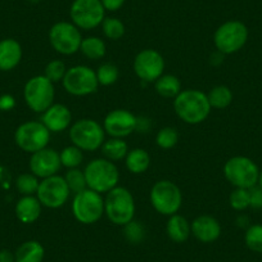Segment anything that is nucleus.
I'll list each match as a JSON object with an SVG mask.
<instances>
[{"instance_id": "1", "label": "nucleus", "mask_w": 262, "mask_h": 262, "mask_svg": "<svg viewBox=\"0 0 262 262\" xmlns=\"http://www.w3.org/2000/svg\"><path fill=\"white\" fill-rule=\"evenodd\" d=\"M173 110L183 122L198 125L207 120L212 108L206 93L198 89H183L173 99Z\"/></svg>"}, {"instance_id": "2", "label": "nucleus", "mask_w": 262, "mask_h": 262, "mask_svg": "<svg viewBox=\"0 0 262 262\" xmlns=\"http://www.w3.org/2000/svg\"><path fill=\"white\" fill-rule=\"evenodd\" d=\"M135 200L131 191L125 186H116L108 191L104 198V215L112 224L125 226L134 220Z\"/></svg>"}, {"instance_id": "3", "label": "nucleus", "mask_w": 262, "mask_h": 262, "mask_svg": "<svg viewBox=\"0 0 262 262\" xmlns=\"http://www.w3.org/2000/svg\"><path fill=\"white\" fill-rule=\"evenodd\" d=\"M88 188L97 193L107 194L118 185L120 171L115 162L107 158H95L90 161L84 170Z\"/></svg>"}, {"instance_id": "4", "label": "nucleus", "mask_w": 262, "mask_h": 262, "mask_svg": "<svg viewBox=\"0 0 262 262\" xmlns=\"http://www.w3.org/2000/svg\"><path fill=\"white\" fill-rule=\"evenodd\" d=\"M70 140L82 152H94L105 142V131L98 121L81 118L70 127Z\"/></svg>"}, {"instance_id": "5", "label": "nucleus", "mask_w": 262, "mask_h": 262, "mask_svg": "<svg viewBox=\"0 0 262 262\" xmlns=\"http://www.w3.org/2000/svg\"><path fill=\"white\" fill-rule=\"evenodd\" d=\"M149 200L158 213L170 217L180 211L183 206V193L171 180H158L150 189Z\"/></svg>"}, {"instance_id": "6", "label": "nucleus", "mask_w": 262, "mask_h": 262, "mask_svg": "<svg viewBox=\"0 0 262 262\" xmlns=\"http://www.w3.org/2000/svg\"><path fill=\"white\" fill-rule=\"evenodd\" d=\"M224 176L234 188L251 189L258 183V166L248 157L235 156L224 165Z\"/></svg>"}, {"instance_id": "7", "label": "nucleus", "mask_w": 262, "mask_h": 262, "mask_svg": "<svg viewBox=\"0 0 262 262\" xmlns=\"http://www.w3.org/2000/svg\"><path fill=\"white\" fill-rule=\"evenodd\" d=\"M72 213L74 217L84 225L98 223L104 215V200L102 194L89 188L76 193L72 200Z\"/></svg>"}, {"instance_id": "8", "label": "nucleus", "mask_w": 262, "mask_h": 262, "mask_svg": "<svg viewBox=\"0 0 262 262\" xmlns=\"http://www.w3.org/2000/svg\"><path fill=\"white\" fill-rule=\"evenodd\" d=\"M248 40V29L246 25L236 19L224 22L213 34V44L224 55L234 54L246 45Z\"/></svg>"}, {"instance_id": "9", "label": "nucleus", "mask_w": 262, "mask_h": 262, "mask_svg": "<svg viewBox=\"0 0 262 262\" xmlns=\"http://www.w3.org/2000/svg\"><path fill=\"white\" fill-rule=\"evenodd\" d=\"M24 98L30 110L35 113H44L50 105L54 104V84L44 75L31 77L25 84Z\"/></svg>"}, {"instance_id": "10", "label": "nucleus", "mask_w": 262, "mask_h": 262, "mask_svg": "<svg viewBox=\"0 0 262 262\" xmlns=\"http://www.w3.org/2000/svg\"><path fill=\"white\" fill-rule=\"evenodd\" d=\"M63 89L74 97H88L98 90L97 74L89 66L77 64L70 67L62 81Z\"/></svg>"}, {"instance_id": "11", "label": "nucleus", "mask_w": 262, "mask_h": 262, "mask_svg": "<svg viewBox=\"0 0 262 262\" xmlns=\"http://www.w3.org/2000/svg\"><path fill=\"white\" fill-rule=\"evenodd\" d=\"M50 133L41 121H27L21 123L14 133V142L24 152H39L48 147Z\"/></svg>"}, {"instance_id": "12", "label": "nucleus", "mask_w": 262, "mask_h": 262, "mask_svg": "<svg viewBox=\"0 0 262 262\" xmlns=\"http://www.w3.org/2000/svg\"><path fill=\"white\" fill-rule=\"evenodd\" d=\"M71 22L80 30H94L105 18V9L100 0H74L70 7Z\"/></svg>"}, {"instance_id": "13", "label": "nucleus", "mask_w": 262, "mask_h": 262, "mask_svg": "<svg viewBox=\"0 0 262 262\" xmlns=\"http://www.w3.org/2000/svg\"><path fill=\"white\" fill-rule=\"evenodd\" d=\"M48 36L52 48L59 54L72 55L80 52L82 41L81 31L72 22H57L50 27Z\"/></svg>"}, {"instance_id": "14", "label": "nucleus", "mask_w": 262, "mask_h": 262, "mask_svg": "<svg viewBox=\"0 0 262 262\" xmlns=\"http://www.w3.org/2000/svg\"><path fill=\"white\" fill-rule=\"evenodd\" d=\"M70 194H71V190L66 183L64 178L57 173V175L41 179L36 196L42 207L57 210L67 203Z\"/></svg>"}, {"instance_id": "15", "label": "nucleus", "mask_w": 262, "mask_h": 262, "mask_svg": "<svg viewBox=\"0 0 262 262\" xmlns=\"http://www.w3.org/2000/svg\"><path fill=\"white\" fill-rule=\"evenodd\" d=\"M133 69L140 81L150 84L163 75L165 59L156 49H143L135 55Z\"/></svg>"}, {"instance_id": "16", "label": "nucleus", "mask_w": 262, "mask_h": 262, "mask_svg": "<svg viewBox=\"0 0 262 262\" xmlns=\"http://www.w3.org/2000/svg\"><path fill=\"white\" fill-rule=\"evenodd\" d=\"M103 128L111 138L125 139L137 130V116L122 108L113 110L104 117Z\"/></svg>"}, {"instance_id": "17", "label": "nucleus", "mask_w": 262, "mask_h": 262, "mask_svg": "<svg viewBox=\"0 0 262 262\" xmlns=\"http://www.w3.org/2000/svg\"><path fill=\"white\" fill-rule=\"evenodd\" d=\"M30 171L39 179L49 178L57 175L59 172L62 163H60L59 153L53 148H44V149L35 152L30 158Z\"/></svg>"}, {"instance_id": "18", "label": "nucleus", "mask_w": 262, "mask_h": 262, "mask_svg": "<svg viewBox=\"0 0 262 262\" xmlns=\"http://www.w3.org/2000/svg\"><path fill=\"white\" fill-rule=\"evenodd\" d=\"M41 122L50 133H62L72 125V113L70 108L60 103L50 105L41 116Z\"/></svg>"}, {"instance_id": "19", "label": "nucleus", "mask_w": 262, "mask_h": 262, "mask_svg": "<svg viewBox=\"0 0 262 262\" xmlns=\"http://www.w3.org/2000/svg\"><path fill=\"white\" fill-rule=\"evenodd\" d=\"M191 234L201 243H213L221 235V225L216 217L211 215H201L190 223Z\"/></svg>"}, {"instance_id": "20", "label": "nucleus", "mask_w": 262, "mask_h": 262, "mask_svg": "<svg viewBox=\"0 0 262 262\" xmlns=\"http://www.w3.org/2000/svg\"><path fill=\"white\" fill-rule=\"evenodd\" d=\"M22 47L17 40H0V71H12L22 59Z\"/></svg>"}, {"instance_id": "21", "label": "nucleus", "mask_w": 262, "mask_h": 262, "mask_svg": "<svg viewBox=\"0 0 262 262\" xmlns=\"http://www.w3.org/2000/svg\"><path fill=\"white\" fill-rule=\"evenodd\" d=\"M41 208L42 206L36 195H22L21 200L16 203L14 212L22 224H34L39 220Z\"/></svg>"}, {"instance_id": "22", "label": "nucleus", "mask_w": 262, "mask_h": 262, "mask_svg": "<svg viewBox=\"0 0 262 262\" xmlns=\"http://www.w3.org/2000/svg\"><path fill=\"white\" fill-rule=\"evenodd\" d=\"M166 233H167L168 238L175 243H184L191 235L190 223L184 216L175 213L168 217Z\"/></svg>"}, {"instance_id": "23", "label": "nucleus", "mask_w": 262, "mask_h": 262, "mask_svg": "<svg viewBox=\"0 0 262 262\" xmlns=\"http://www.w3.org/2000/svg\"><path fill=\"white\" fill-rule=\"evenodd\" d=\"M16 262H42L45 257V248L40 242H24L14 252Z\"/></svg>"}, {"instance_id": "24", "label": "nucleus", "mask_w": 262, "mask_h": 262, "mask_svg": "<svg viewBox=\"0 0 262 262\" xmlns=\"http://www.w3.org/2000/svg\"><path fill=\"white\" fill-rule=\"evenodd\" d=\"M126 168L134 175L144 173L150 166V156L143 148H134L128 150L125 157Z\"/></svg>"}, {"instance_id": "25", "label": "nucleus", "mask_w": 262, "mask_h": 262, "mask_svg": "<svg viewBox=\"0 0 262 262\" xmlns=\"http://www.w3.org/2000/svg\"><path fill=\"white\" fill-rule=\"evenodd\" d=\"M155 89L158 95L166 99H175L183 90L181 81L175 75H162L155 82Z\"/></svg>"}, {"instance_id": "26", "label": "nucleus", "mask_w": 262, "mask_h": 262, "mask_svg": "<svg viewBox=\"0 0 262 262\" xmlns=\"http://www.w3.org/2000/svg\"><path fill=\"white\" fill-rule=\"evenodd\" d=\"M80 52L88 59L98 60L104 58L107 53V45L104 40L98 36H88L82 39L81 45H80Z\"/></svg>"}, {"instance_id": "27", "label": "nucleus", "mask_w": 262, "mask_h": 262, "mask_svg": "<svg viewBox=\"0 0 262 262\" xmlns=\"http://www.w3.org/2000/svg\"><path fill=\"white\" fill-rule=\"evenodd\" d=\"M102 153L104 158L112 162H118L121 160H125L126 155L128 153V145L123 139L118 138H110L105 140L102 145Z\"/></svg>"}, {"instance_id": "28", "label": "nucleus", "mask_w": 262, "mask_h": 262, "mask_svg": "<svg viewBox=\"0 0 262 262\" xmlns=\"http://www.w3.org/2000/svg\"><path fill=\"white\" fill-rule=\"evenodd\" d=\"M207 98L211 104V108L224 110V108H228L231 104L234 95L229 86H226V85H217V86H213L210 90Z\"/></svg>"}, {"instance_id": "29", "label": "nucleus", "mask_w": 262, "mask_h": 262, "mask_svg": "<svg viewBox=\"0 0 262 262\" xmlns=\"http://www.w3.org/2000/svg\"><path fill=\"white\" fill-rule=\"evenodd\" d=\"M59 158L63 167L69 168V170H71V168H79V166L84 161V152L80 148H77L76 145L72 144L60 150Z\"/></svg>"}, {"instance_id": "30", "label": "nucleus", "mask_w": 262, "mask_h": 262, "mask_svg": "<svg viewBox=\"0 0 262 262\" xmlns=\"http://www.w3.org/2000/svg\"><path fill=\"white\" fill-rule=\"evenodd\" d=\"M14 184H16V189L21 195H36L40 181L39 178L32 172H25L18 175Z\"/></svg>"}, {"instance_id": "31", "label": "nucleus", "mask_w": 262, "mask_h": 262, "mask_svg": "<svg viewBox=\"0 0 262 262\" xmlns=\"http://www.w3.org/2000/svg\"><path fill=\"white\" fill-rule=\"evenodd\" d=\"M100 26H102L103 35L112 41L122 39L126 31L123 22L116 17H105Z\"/></svg>"}, {"instance_id": "32", "label": "nucleus", "mask_w": 262, "mask_h": 262, "mask_svg": "<svg viewBox=\"0 0 262 262\" xmlns=\"http://www.w3.org/2000/svg\"><path fill=\"white\" fill-rule=\"evenodd\" d=\"M97 74V79L99 85L102 86H111V85L116 84L120 77V70H118L117 66L115 63H103L98 67V70L95 71Z\"/></svg>"}, {"instance_id": "33", "label": "nucleus", "mask_w": 262, "mask_h": 262, "mask_svg": "<svg viewBox=\"0 0 262 262\" xmlns=\"http://www.w3.org/2000/svg\"><path fill=\"white\" fill-rule=\"evenodd\" d=\"M244 243L247 248L256 253H262V224H254L246 230Z\"/></svg>"}, {"instance_id": "34", "label": "nucleus", "mask_w": 262, "mask_h": 262, "mask_svg": "<svg viewBox=\"0 0 262 262\" xmlns=\"http://www.w3.org/2000/svg\"><path fill=\"white\" fill-rule=\"evenodd\" d=\"M63 178H64L66 183L69 185L71 193L76 194L85 190V189H88L85 173L84 171H81L80 168H71V170H69L66 172V175L63 176Z\"/></svg>"}, {"instance_id": "35", "label": "nucleus", "mask_w": 262, "mask_h": 262, "mask_svg": "<svg viewBox=\"0 0 262 262\" xmlns=\"http://www.w3.org/2000/svg\"><path fill=\"white\" fill-rule=\"evenodd\" d=\"M179 142V133L175 127L171 126H166L158 130L157 135H156V144L161 148V149H171L175 147Z\"/></svg>"}, {"instance_id": "36", "label": "nucleus", "mask_w": 262, "mask_h": 262, "mask_svg": "<svg viewBox=\"0 0 262 262\" xmlns=\"http://www.w3.org/2000/svg\"><path fill=\"white\" fill-rule=\"evenodd\" d=\"M147 231H145L144 225L137 220L130 221L123 226V236L126 241L131 244H139L145 239Z\"/></svg>"}, {"instance_id": "37", "label": "nucleus", "mask_w": 262, "mask_h": 262, "mask_svg": "<svg viewBox=\"0 0 262 262\" xmlns=\"http://www.w3.org/2000/svg\"><path fill=\"white\" fill-rule=\"evenodd\" d=\"M67 67H66L64 62L60 59H54L50 60L44 69V76L48 80L53 82V84H57V82H62L64 79V75L67 72Z\"/></svg>"}, {"instance_id": "38", "label": "nucleus", "mask_w": 262, "mask_h": 262, "mask_svg": "<svg viewBox=\"0 0 262 262\" xmlns=\"http://www.w3.org/2000/svg\"><path fill=\"white\" fill-rule=\"evenodd\" d=\"M230 207L235 211H244L249 207V189L235 188L229 196Z\"/></svg>"}, {"instance_id": "39", "label": "nucleus", "mask_w": 262, "mask_h": 262, "mask_svg": "<svg viewBox=\"0 0 262 262\" xmlns=\"http://www.w3.org/2000/svg\"><path fill=\"white\" fill-rule=\"evenodd\" d=\"M249 202H251L249 207L256 210L262 208V188L256 185L249 189Z\"/></svg>"}, {"instance_id": "40", "label": "nucleus", "mask_w": 262, "mask_h": 262, "mask_svg": "<svg viewBox=\"0 0 262 262\" xmlns=\"http://www.w3.org/2000/svg\"><path fill=\"white\" fill-rule=\"evenodd\" d=\"M16 107V99L11 94H4L0 97V111L8 112Z\"/></svg>"}, {"instance_id": "41", "label": "nucleus", "mask_w": 262, "mask_h": 262, "mask_svg": "<svg viewBox=\"0 0 262 262\" xmlns=\"http://www.w3.org/2000/svg\"><path fill=\"white\" fill-rule=\"evenodd\" d=\"M105 12H117L125 4L126 0H100Z\"/></svg>"}, {"instance_id": "42", "label": "nucleus", "mask_w": 262, "mask_h": 262, "mask_svg": "<svg viewBox=\"0 0 262 262\" xmlns=\"http://www.w3.org/2000/svg\"><path fill=\"white\" fill-rule=\"evenodd\" d=\"M150 127V121L147 117H137V130L140 133H147ZM135 130V131H137Z\"/></svg>"}, {"instance_id": "43", "label": "nucleus", "mask_w": 262, "mask_h": 262, "mask_svg": "<svg viewBox=\"0 0 262 262\" xmlns=\"http://www.w3.org/2000/svg\"><path fill=\"white\" fill-rule=\"evenodd\" d=\"M0 262H16L13 252L8 251V249H2L0 251Z\"/></svg>"}, {"instance_id": "44", "label": "nucleus", "mask_w": 262, "mask_h": 262, "mask_svg": "<svg viewBox=\"0 0 262 262\" xmlns=\"http://www.w3.org/2000/svg\"><path fill=\"white\" fill-rule=\"evenodd\" d=\"M258 186L259 188H262V171H259V176H258Z\"/></svg>"}, {"instance_id": "45", "label": "nucleus", "mask_w": 262, "mask_h": 262, "mask_svg": "<svg viewBox=\"0 0 262 262\" xmlns=\"http://www.w3.org/2000/svg\"><path fill=\"white\" fill-rule=\"evenodd\" d=\"M30 3H32V4H37V3H40V2H41V0H29Z\"/></svg>"}]
</instances>
